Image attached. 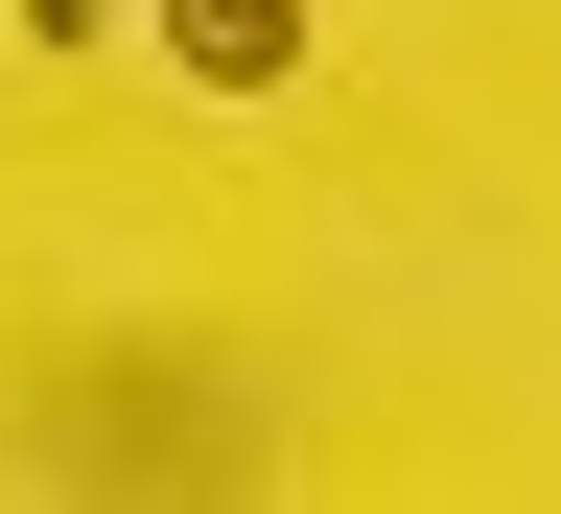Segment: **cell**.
Instances as JSON below:
<instances>
[{"instance_id":"obj_1","label":"cell","mask_w":561,"mask_h":514,"mask_svg":"<svg viewBox=\"0 0 561 514\" xmlns=\"http://www.w3.org/2000/svg\"><path fill=\"white\" fill-rule=\"evenodd\" d=\"M164 70L187 94H280L305 70V0H164Z\"/></svg>"},{"instance_id":"obj_2","label":"cell","mask_w":561,"mask_h":514,"mask_svg":"<svg viewBox=\"0 0 561 514\" xmlns=\"http://www.w3.org/2000/svg\"><path fill=\"white\" fill-rule=\"evenodd\" d=\"M117 24H164V0H24V47H117Z\"/></svg>"}]
</instances>
